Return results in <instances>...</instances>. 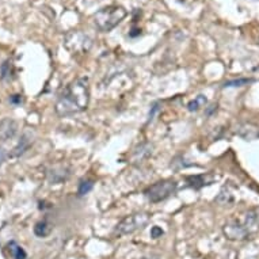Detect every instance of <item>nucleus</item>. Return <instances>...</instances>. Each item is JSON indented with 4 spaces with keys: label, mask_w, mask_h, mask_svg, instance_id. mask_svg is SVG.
Wrapping results in <instances>:
<instances>
[{
    "label": "nucleus",
    "mask_w": 259,
    "mask_h": 259,
    "mask_svg": "<svg viewBox=\"0 0 259 259\" xmlns=\"http://www.w3.org/2000/svg\"><path fill=\"white\" fill-rule=\"evenodd\" d=\"M90 102V85L85 77H77L69 83L56 102V113L60 117L76 114L85 110Z\"/></svg>",
    "instance_id": "1"
},
{
    "label": "nucleus",
    "mask_w": 259,
    "mask_h": 259,
    "mask_svg": "<svg viewBox=\"0 0 259 259\" xmlns=\"http://www.w3.org/2000/svg\"><path fill=\"white\" fill-rule=\"evenodd\" d=\"M259 230V209H251L240 216H235L223 227V234L228 240L242 242Z\"/></svg>",
    "instance_id": "2"
},
{
    "label": "nucleus",
    "mask_w": 259,
    "mask_h": 259,
    "mask_svg": "<svg viewBox=\"0 0 259 259\" xmlns=\"http://www.w3.org/2000/svg\"><path fill=\"white\" fill-rule=\"evenodd\" d=\"M126 17V10L119 6H107L105 9L97 11L94 15V23L99 31L107 33L117 27Z\"/></svg>",
    "instance_id": "3"
},
{
    "label": "nucleus",
    "mask_w": 259,
    "mask_h": 259,
    "mask_svg": "<svg viewBox=\"0 0 259 259\" xmlns=\"http://www.w3.org/2000/svg\"><path fill=\"white\" fill-rule=\"evenodd\" d=\"M151 221V214L147 212H137L129 214L125 219L119 221L118 224L115 225L114 235L115 236H126V235H132L137 231L143 230L144 227L149 224Z\"/></svg>",
    "instance_id": "4"
},
{
    "label": "nucleus",
    "mask_w": 259,
    "mask_h": 259,
    "mask_svg": "<svg viewBox=\"0 0 259 259\" xmlns=\"http://www.w3.org/2000/svg\"><path fill=\"white\" fill-rule=\"evenodd\" d=\"M177 190H178V183L172 179H164V181H159V182L151 185L144 191V194L149 202L157 204V202L167 200L168 197L175 194Z\"/></svg>",
    "instance_id": "5"
},
{
    "label": "nucleus",
    "mask_w": 259,
    "mask_h": 259,
    "mask_svg": "<svg viewBox=\"0 0 259 259\" xmlns=\"http://www.w3.org/2000/svg\"><path fill=\"white\" fill-rule=\"evenodd\" d=\"M65 47L72 55H84L93 47V38L80 30H72L65 35Z\"/></svg>",
    "instance_id": "6"
},
{
    "label": "nucleus",
    "mask_w": 259,
    "mask_h": 259,
    "mask_svg": "<svg viewBox=\"0 0 259 259\" xmlns=\"http://www.w3.org/2000/svg\"><path fill=\"white\" fill-rule=\"evenodd\" d=\"M69 175H71V170L65 164H57L47 171V178L51 185H59V183L65 182L69 178Z\"/></svg>",
    "instance_id": "7"
},
{
    "label": "nucleus",
    "mask_w": 259,
    "mask_h": 259,
    "mask_svg": "<svg viewBox=\"0 0 259 259\" xmlns=\"http://www.w3.org/2000/svg\"><path fill=\"white\" fill-rule=\"evenodd\" d=\"M219 179L216 174L213 172H208V174H201V175H194V177H187V186L193 187V189H201L204 186H209L212 185Z\"/></svg>",
    "instance_id": "8"
},
{
    "label": "nucleus",
    "mask_w": 259,
    "mask_h": 259,
    "mask_svg": "<svg viewBox=\"0 0 259 259\" xmlns=\"http://www.w3.org/2000/svg\"><path fill=\"white\" fill-rule=\"evenodd\" d=\"M18 123L13 118H3L0 121V140L9 141L17 136Z\"/></svg>",
    "instance_id": "9"
},
{
    "label": "nucleus",
    "mask_w": 259,
    "mask_h": 259,
    "mask_svg": "<svg viewBox=\"0 0 259 259\" xmlns=\"http://www.w3.org/2000/svg\"><path fill=\"white\" fill-rule=\"evenodd\" d=\"M153 152V145L151 143H143V144L137 145L132 153V161L133 163H143L147 160Z\"/></svg>",
    "instance_id": "10"
},
{
    "label": "nucleus",
    "mask_w": 259,
    "mask_h": 259,
    "mask_svg": "<svg viewBox=\"0 0 259 259\" xmlns=\"http://www.w3.org/2000/svg\"><path fill=\"white\" fill-rule=\"evenodd\" d=\"M238 135L247 141L256 140V139H259V126H256L254 123L244 122L239 125Z\"/></svg>",
    "instance_id": "11"
},
{
    "label": "nucleus",
    "mask_w": 259,
    "mask_h": 259,
    "mask_svg": "<svg viewBox=\"0 0 259 259\" xmlns=\"http://www.w3.org/2000/svg\"><path fill=\"white\" fill-rule=\"evenodd\" d=\"M31 144H33V135H31L30 132H25L21 136V140L18 141V144L15 145V148L13 149L11 156L14 157L22 156V155H23V153H25L30 147H31Z\"/></svg>",
    "instance_id": "12"
},
{
    "label": "nucleus",
    "mask_w": 259,
    "mask_h": 259,
    "mask_svg": "<svg viewBox=\"0 0 259 259\" xmlns=\"http://www.w3.org/2000/svg\"><path fill=\"white\" fill-rule=\"evenodd\" d=\"M53 230V227L49 221L47 220H42V221H38L34 227V234L38 236V238H47L49 236Z\"/></svg>",
    "instance_id": "13"
},
{
    "label": "nucleus",
    "mask_w": 259,
    "mask_h": 259,
    "mask_svg": "<svg viewBox=\"0 0 259 259\" xmlns=\"http://www.w3.org/2000/svg\"><path fill=\"white\" fill-rule=\"evenodd\" d=\"M9 252L10 256L13 259H27V254L26 251L23 250V247L19 246L17 242H10L9 243Z\"/></svg>",
    "instance_id": "14"
},
{
    "label": "nucleus",
    "mask_w": 259,
    "mask_h": 259,
    "mask_svg": "<svg viewBox=\"0 0 259 259\" xmlns=\"http://www.w3.org/2000/svg\"><path fill=\"white\" fill-rule=\"evenodd\" d=\"M206 102H208V99H206V97H205V95H198V97H196V98L193 99V101H190V102H189V105H187V109H189V111L200 110L201 107H204L205 105H206Z\"/></svg>",
    "instance_id": "15"
},
{
    "label": "nucleus",
    "mask_w": 259,
    "mask_h": 259,
    "mask_svg": "<svg viewBox=\"0 0 259 259\" xmlns=\"http://www.w3.org/2000/svg\"><path fill=\"white\" fill-rule=\"evenodd\" d=\"M0 72H2V79L3 80H10L14 75V65L13 63L7 60L5 63L2 64V67H0Z\"/></svg>",
    "instance_id": "16"
},
{
    "label": "nucleus",
    "mask_w": 259,
    "mask_h": 259,
    "mask_svg": "<svg viewBox=\"0 0 259 259\" xmlns=\"http://www.w3.org/2000/svg\"><path fill=\"white\" fill-rule=\"evenodd\" d=\"M94 187V181L91 179H81L80 183H79V187H77V194L79 196H85L89 194L90 191L93 190Z\"/></svg>",
    "instance_id": "17"
},
{
    "label": "nucleus",
    "mask_w": 259,
    "mask_h": 259,
    "mask_svg": "<svg viewBox=\"0 0 259 259\" xmlns=\"http://www.w3.org/2000/svg\"><path fill=\"white\" fill-rule=\"evenodd\" d=\"M251 83H254V79H247V77H242V79H235V80L225 81L223 87L224 89H230V87H243V85H248Z\"/></svg>",
    "instance_id": "18"
},
{
    "label": "nucleus",
    "mask_w": 259,
    "mask_h": 259,
    "mask_svg": "<svg viewBox=\"0 0 259 259\" xmlns=\"http://www.w3.org/2000/svg\"><path fill=\"white\" fill-rule=\"evenodd\" d=\"M216 201L221 205H230V204H232V202H234L235 198H234V196H232V194L230 193V190L225 191V189H224V190H221L220 194L217 196Z\"/></svg>",
    "instance_id": "19"
},
{
    "label": "nucleus",
    "mask_w": 259,
    "mask_h": 259,
    "mask_svg": "<svg viewBox=\"0 0 259 259\" xmlns=\"http://www.w3.org/2000/svg\"><path fill=\"white\" fill-rule=\"evenodd\" d=\"M10 103L14 105V106H18V105H22L23 103V97L22 95H11L10 97Z\"/></svg>",
    "instance_id": "20"
},
{
    "label": "nucleus",
    "mask_w": 259,
    "mask_h": 259,
    "mask_svg": "<svg viewBox=\"0 0 259 259\" xmlns=\"http://www.w3.org/2000/svg\"><path fill=\"white\" fill-rule=\"evenodd\" d=\"M151 235H152V238L155 239L160 238L161 235H163V230H160L159 227H153L152 231H151Z\"/></svg>",
    "instance_id": "21"
},
{
    "label": "nucleus",
    "mask_w": 259,
    "mask_h": 259,
    "mask_svg": "<svg viewBox=\"0 0 259 259\" xmlns=\"http://www.w3.org/2000/svg\"><path fill=\"white\" fill-rule=\"evenodd\" d=\"M157 111H159V105H157V103H155V105H153L152 106V109H151V111H149V121H152L153 119V117H155V114H156Z\"/></svg>",
    "instance_id": "22"
},
{
    "label": "nucleus",
    "mask_w": 259,
    "mask_h": 259,
    "mask_svg": "<svg viewBox=\"0 0 259 259\" xmlns=\"http://www.w3.org/2000/svg\"><path fill=\"white\" fill-rule=\"evenodd\" d=\"M5 159H6V152H5V149H3V148H0V164H2V163H3V161H5Z\"/></svg>",
    "instance_id": "23"
},
{
    "label": "nucleus",
    "mask_w": 259,
    "mask_h": 259,
    "mask_svg": "<svg viewBox=\"0 0 259 259\" xmlns=\"http://www.w3.org/2000/svg\"><path fill=\"white\" fill-rule=\"evenodd\" d=\"M137 259H159L157 256H153V255H148V256H141V258H137Z\"/></svg>",
    "instance_id": "24"
}]
</instances>
